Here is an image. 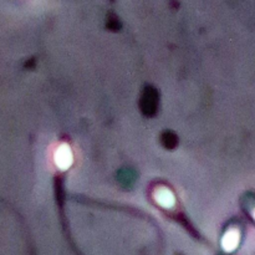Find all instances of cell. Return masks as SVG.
<instances>
[{
	"mask_svg": "<svg viewBox=\"0 0 255 255\" xmlns=\"http://www.w3.org/2000/svg\"><path fill=\"white\" fill-rule=\"evenodd\" d=\"M54 159L56 166L59 167L60 169H62V171H65V169H67L69 167H71L72 162H74V156H72L71 148H70L66 143H62L61 146H59V148L56 149V152H55Z\"/></svg>",
	"mask_w": 255,
	"mask_h": 255,
	"instance_id": "cell-1",
	"label": "cell"
},
{
	"mask_svg": "<svg viewBox=\"0 0 255 255\" xmlns=\"http://www.w3.org/2000/svg\"><path fill=\"white\" fill-rule=\"evenodd\" d=\"M239 239H241V234L238 229H229L222 239V247L227 253H231L238 247Z\"/></svg>",
	"mask_w": 255,
	"mask_h": 255,
	"instance_id": "cell-2",
	"label": "cell"
},
{
	"mask_svg": "<svg viewBox=\"0 0 255 255\" xmlns=\"http://www.w3.org/2000/svg\"><path fill=\"white\" fill-rule=\"evenodd\" d=\"M154 199L163 208H172L174 206V202H176L173 193L167 188L157 189L156 193H154Z\"/></svg>",
	"mask_w": 255,
	"mask_h": 255,
	"instance_id": "cell-3",
	"label": "cell"
},
{
	"mask_svg": "<svg viewBox=\"0 0 255 255\" xmlns=\"http://www.w3.org/2000/svg\"><path fill=\"white\" fill-rule=\"evenodd\" d=\"M253 217H254V219H255V209H254V212H253Z\"/></svg>",
	"mask_w": 255,
	"mask_h": 255,
	"instance_id": "cell-4",
	"label": "cell"
}]
</instances>
